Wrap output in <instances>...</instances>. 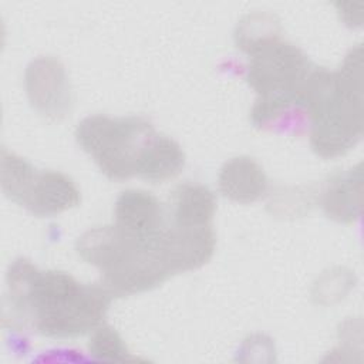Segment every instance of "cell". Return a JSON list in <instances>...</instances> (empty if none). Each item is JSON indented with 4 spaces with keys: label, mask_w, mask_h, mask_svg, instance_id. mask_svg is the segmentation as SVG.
Masks as SVG:
<instances>
[{
    "label": "cell",
    "mask_w": 364,
    "mask_h": 364,
    "mask_svg": "<svg viewBox=\"0 0 364 364\" xmlns=\"http://www.w3.org/2000/svg\"><path fill=\"white\" fill-rule=\"evenodd\" d=\"M112 296L60 270H38L16 259L6 274L4 317L13 326L48 338H75L102 324Z\"/></svg>",
    "instance_id": "1"
},
{
    "label": "cell",
    "mask_w": 364,
    "mask_h": 364,
    "mask_svg": "<svg viewBox=\"0 0 364 364\" xmlns=\"http://www.w3.org/2000/svg\"><path fill=\"white\" fill-rule=\"evenodd\" d=\"M164 229L138 236L115 223L98 226L84 232L75 247L84 262L100 270V284L112 297L138 294L173 276L164 250Z\"/></svg>",
    "instance_id": "3"
},
{
    "label": "cell",
    "mask_w": 364,
    "mask_h": 364,
    "mask_svg": "<svg viewBox=\"0 0 364 364\" xmlns=\"http://www.w3.org/2000/svg\"><path fill=\"white\" fill-rule=\"evenodd\" d=\"M154 125L142 117L90 115L78 122L75 139L111 181L139 176L158 138Z\"/></svg>",
    "instance_id": "5"
},
{
    "label": "cell",
    "mask_w": 364,
    "mask_h": 364,
    "mask_svg": "<svg viewBox=\"0 0 364 364\" xmlns=\"http://www.w3.org/2000/svg\"><path fill=\"white\" fill-rule=\"evenodd\" d=\"M24 85L31 107L43 117L58 121L71 109V90L63 63L53 55L33 60L24 75Z\"/></svg>",
    "instance_id": "7"
},
{
    "label": "cell",
    "mask_w": 364,
    "mask_h": 364,
    "mask_svg": "<svg viewBox=\"0 0 364 364\" xmlns=\"http://www.w3.org/2000/svg\"><path fill=\"white\" fill-rule=\"evenodd\" d=\"M0 181L10 200L38 218L57 216L81 200L80 189L70 176L58 171H38L6 148L1 149Z\"/></svg>",
    "instance_id": "6"
},
{
    "label": "cell",
    "mask_w": 364,
    "mask_h": 364,
    "mask_svg": "<svg viewBox=\"0 0 364 364\" xmlns=\"http://www.w3.org/2000/svg\"><path fill=\"white\" fill-rule=\"evenodd\" d=\"M216 210L213 193L199 183L179 185L171 199V218L173 225L208 226Z\"/></svg>",
    "instance_id": "12"
},
{
    "label": "cell",
    "mask_w": 364,
    "mask_h": 364,
    "mask_svg": "<svg viewBox=\"0 0 364 364\" xmlns=\"http://www.w3.org/2000/svg\"><path fill=\"white\" fill-rule=\"evenodd\" d=\"M361 165L331 176L321 195V208L328 219L351 223L361 210Z\"/></svg>",
    "instance_id": "11"
},
{
    "label": "cell",
    "mask_w": 364,
    "mask_h": 364,
    "mask_svg": "<svg viewBox=\"0 0 364 364\" xmlns=\"http://www.w3.org/2000/svg\"><path fill=\"white\" fill-rule=\"evenodd\" d=\"M219 191L237 203H252L267 192V176L250 156H236L228 161L219 173Z\"/></svg>",
    "instance_id": "10"
},
{
    "label": "cell",
    "mask_w": 364,
    "mask_h": 364,
    "mask_svg": "<svg viewBox=\"0 0 364 364\" xmlns=\"http://www.w3.org/2000/svg\"><path fill=\"white\" fill-rule=\"evenodd\" d=\"M90 353L98 360L125 361L132 358L121 336L111 326H98L88 343Z\"/></svg>",
    "instance_id": "14"
},
{
    "label": "cell",
    "mask_w": 364,
    "mask_h": 364,
    "mask_svg": "<svg viewBox=\"0 0 364 364\" xmlns=\"http://www.w3.org/2000/svg\"><path fill=\"white\" fill-rule=\"evenodd\" d=\"M301 104L310 121V145L326 159L347 154L363 135V48L358 44L331 73L313 67Z\"/></svg>",
    "instance_id": "2"
},
{
    "label": "cell",
    "mask_w": 364,
    "mask_h": 364,
    "mask_svg": "<svg viewBox=\"0 0 364 364\" xmlns=\"http://www.w3.org/2000/svg\"><path fill=\"white\" fill-rule=\"evenodd\" d=\"M280 38L279 21L267 13L247 14L235 30L237 48L246 54H253L262 46Z\"/></svg>",
    "instance_id": "13"
},
{
    "label": "cell",
    "mask_w": 364,
    "mask_h": 364,
    "mask_svg": "<svg viewBox=\"0 0 364 364\" xmlns=\"http://www.w3.org/2000/svg\"><path fill=\"white\" fill-rule=\"evenodd\" d=\"M115 225L138 236H154L165 228L161 202L144 189H127L117 198Z\"/></svg>",
    "instance_id": "9"
},
{
    "label": "cell",
    "mask_w": 364,
    "mask_h": 364,
    "mask_svg": "<svg viewBox=\"0 0 364 364\" xmlns=\"http://www.w3.org/2000/svg\"><path fill=\"white\" fill-rule=\"evenodd\" d=\"M162 243L173 274L195 270L206 264L213 256L216 236L212 225L208 226H165Z\"/></svg>",
    "instance_id": "8"
},
{
    "label": "cell",
    "mask_w": 364,
    "mask_h": 364,
    "mask_svg": "<svg viewBox=\"0 0 364 364\" xmlns=\"http://www.w3.org/2000/svg\"><path fill=\"white\" fill-rule=\"evenodd\" d=\"M249 57L246 80L257 94L250 112L256 128L273 129L284 115L304 111L301 90L314 65L299 47L277 38Z\"/></svg>",
    "instance_id": "4"
}]
</instances>
